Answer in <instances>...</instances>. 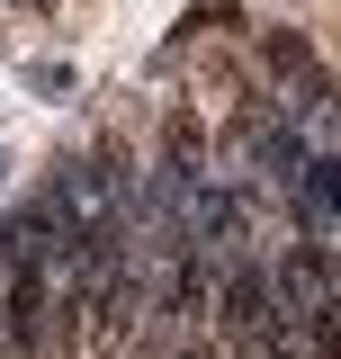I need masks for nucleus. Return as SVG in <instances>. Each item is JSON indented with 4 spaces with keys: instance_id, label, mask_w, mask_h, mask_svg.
I'll return each mask as SVG.
<instances>
[{
    "instance_id": "obj_5",
    "label": "nucleus",
    "mask_w": 341,
    "mask_h": 359,
    "mask_svg": "<svg viewBox=\"0 0 341 359\" xmlns=\"http://www.w3.org/2000/svg\"><path fill=\"white\" fill-rule=\"evenodd\" d=\"M18 9H45V18H54V9H63V0H18Z\"/></svg>"
},
{
    "instance_id": "obj_4",
    "label": "nucleus",
    "mask_w": 341,
    "mask_h": 359,
    "mask_svg": "<svg viewBox=\"0 0 341 359\" xmlns=\"http://www.w3.org/2000/svg\"><path fill=\"white\" fill-rule=\"evenodd\" d=\"M170 359H225V351H215V332H198V341H180Z\"/></svg>"
},
{
    "instance_id": "obj_3",
    "label": "nucleus",
    "mask_w": 341,
    "mask_h": 359,
    "mask_svg": "<svg viewBox=\"0 0 341 359\" xmlns=\"http://www.w3.org/2000/svg\"><path fill=\"white\" fill-rule=\"evenodd\" d=\"M252 36V9H243V0H189V9H180V27H170V36Z\"/></svg>"
},
{
    "instance_id": "obj_2",
    "label": "nucleus",
    "mask_w": 341,
    "mask_h": 359,
    "mask_svg": "<svg viewBox=\"0 0 341 359\" xmlns=\"http://www.w3.org/2000/svg\"><path fill=\"white\" fill-rule=\"evenodd\" d=\"M288 233H341V144H305V162L279 180Z\"/></svg>"
},
{
    "instance_id": "obj_1",
    "label": "nucleus",
    "mask_w": 341,
    "mask_h": 359,
    "mask_svg": "<svg viewBox=\"0 0 341 359\" xmlns=\"http://www.w3.org/2000/svg\"><path fill=\"white\" fill-rule=\"evenodd\" d=\"M269 287L288 306V332H314L341 314V278H333V233H288L269 252Z\"/></svg>"
}]
</instances>
